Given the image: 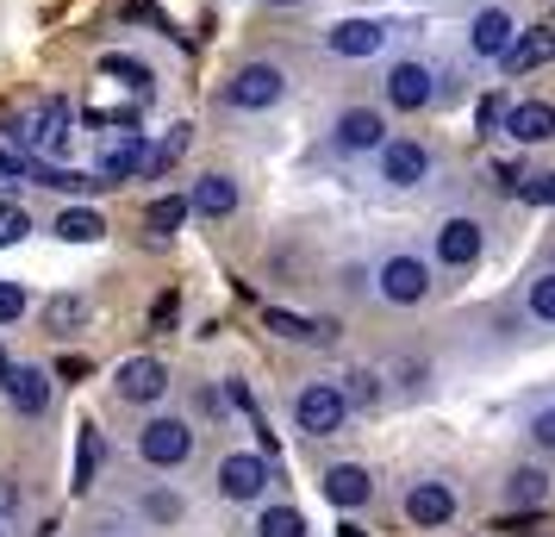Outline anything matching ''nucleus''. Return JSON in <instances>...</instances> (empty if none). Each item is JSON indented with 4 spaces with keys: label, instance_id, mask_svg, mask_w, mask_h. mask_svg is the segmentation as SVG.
<instances>
[{
    "label": "nucleus",
    "instance_id": "nucleus-1",
    "mask_svg": "<svg viewBox=\"0 0 555 537\" xmlns=\"http://www.w3.org/2000/svg\"><path fill=\"white\" fill-rule=\"evenodd\" d=\"M344 419H350V400H344V387L337 382H312V387L294 394V425H300L306 437L344 432Z\"/></svg>",
    "mask_w": 555,
    "mask_h": 537
},
{
    "label": "nucleus",
    "instance_id": "nucleus-2",
    "mask_svg": "<svg viewBox=\"0 0 555 537\" xmlns=\"http://www.w3.org/2000/svg\"><path fill=\"white\" fill-rule=\"evenodd\" d=\"M269 482H275V462H269V457L231 450V457L219 462V494H225V500H237V507L262 500V494H269Z\"/></svg>",
    "mask_w": 555,
    "mask_h": 537
},
{
    "label": "nucleus",
    "instance_id": "nucleus-3",
    "mask_svg": "<svg viewBox=\"0 0 555 537\" xmlns=\"http://www.w3.org/2000/svg\"><path fill=\"white\" fill-rule=\"evenodd\" d=\"M138 457L151 462V469H181V462L194 457V432L181 419H151L138 432Z\"/></svg>",
    "mask_w": 555,
    "mask_h": 537
},
{
    "label": "nucleus",
    "instance_id": "nucleus-4",
    "mask_svg": "<svg viewBox=\"0 0 555 537\" xmlns=\"http://www.w3.org/2000/svg\"><path fill=\"white\" fill-rule=\"evenodd\" d=\"M375 287H380L387 307H418V301L430 294V269L418 263V256H387L380 276H375Z\"/></svg>",
    "mask_w": 555,
    "mask_h": 537
},
{
    "label": "nucleus",
    "instance_id": "nucleus-5",
    "mask_svg": "<svg viewBox=\"0 0 555 537\" xmlns=\"http://www.w3.org/2000/svg\"><path fill=\"white\" fill-rule=\"evenodd\" d=\"M0 394L13 400V412H26V419L51 412V375H44V369H31V362H7V375H0Z\"/></svg>",
    "mask_w": 555,
    "mask_h": 537
},
{
    "label": "nucleus",
    "instance_id": "nucleus-6",
    "mask_svg": "<svg viewBox=\"0 0 555 537\" xmlns=\"http://www.w3.org/2000/svg\"><path fill=\"white\" fill-rule=\"evenodd\" d=\"M281 88H287V76H281L275 63H244L237 76H231V88H225V101L231 106H275L281 101Z\"/></svg>",
    "mask_w": 555,
    "mask_h": 537
},
{
    "label": "nucleus",
    "instance_id": "nucleus-7",
    "mask_svg": "<svg viewBox=\"0 0 555 537\" xmlns=\"http://www.w3.org/2000/svg\"><path fill=\"white\" fill-rule=\"evenodd\" d=\"M113 387H119V400H131V407H151V400L169 394V369L156 357H131V362H119Z\"/></svg>",
    "mask_w": 555,
    "mask_h": 537
},
{
    "label": "nucleus",
    "instance_id": "nucleus-8",
    "mask_svg": "<svg viewBox=\"0 0 555 537\" xmlns=\"http://www.w3.org/2000/svg\"><path fill=\"white\" fill-rule=\"evenodd\" d=\"M400 507H405V519H412L418 532H437V525L455 519V494H450V482H412Z\"/></svg>",
    "mask_w": 555,
    "mask_h": 537
},
{
    "label": "nucleus",
    "instance_id": "nucleus-9",
    "mask_svg": "<svg viewBox=\"0 0 555 537\" xmlns=\"http://www.w3.org/2000/svg\"><path fill=\"white\" fill-rule=\"evenodd\" d=\"M543 63H555V26H530L500 51L505 76H530V69H543Z\"/></svg>",
    "mask_w": 555,
    "mask_h": 537
},
{
    "label": "nucleus",
    "instance_id": "nucleus-10",
    "mask_svg": "<svg viewBox=\"0 0 555 537\" xmlns=\"http://www.w3.org/2000/svg\"><path fill=\"white\" fill-rule=\"evenodd\" d=\"M380 176L393 181V188H418L430 176V151L412 144V138H393V144H380Z\"/></svg>",
    "mask_w": 555,
    "mask_h": 537
},
{
    "label": "nucleus",
    "instance_id": "nucleus-11",
    "mask_svg": "<svg viewBox=\"0 0 555 537\" xmlns=\"http://www.w3.org/2000/svg\"><path fill=\"white\" fill-rule=\"evenodd\" d=\"M437 263L475 269L480 263V219H443V226H437Z\"/></svg>",
    "mask_w": 555,
    "mask_h": 537
},
{
    "label": "nucleus",
    "instance_id": "nucleus-12",
    "mask_svg": "<svg viewBox=\"0 0 555 537\" xmlns=\"http://www.w3.org/2000/svg\"><path fill=\"white\" fill-rule=\"evenodd\" d=\"M369 494H375V475H369L362 462H337V469H325V500L331 507L356 512V507H369Z\"/></svg>",
    "mask_w": 555,
    "mask_h": 537
},
{
    "label": "nucleus",
    "instance_id": "nucleus-13",
    "mask_svg": "<svg viewBox=\"0 0 555 537\" xmlns=\"http://www.w3.org/2000/svg\"><path fill=\"white\" fill-rule=\"evenodd\" d=\"M430 94H437V88H430V69H425V63H393V69H387V101L400 106V113H418V106H430Z\"/></svg>",
    "mask_w": 555,
    "mask_h": 537
},
{
    "label": "nucleus",
    "instance_id": "nucleus-14",
    "mask_svg": "<svg viewBox=\"0 0 555 537\" xmlns=\"http://www.w3.org/2000/svg\"><path fill=\"white\" fill-rule=\"evenodd\" d=\"M505 131H512L518 144H550V138H555V106L550 101L505 106Z\"/></svg>",
    "mask_w": 555,
    "mask_h": 537
},
{
    "label": "nucleus",
    "instance_id": "nucleus-15",
    "mask_svg": "<svg viewBox=\"0 0 555 537\" xmlns=\"http://www.w3.org/2000/svg\"><path fill=\"white\" fill-rule=\"evenodd\" d=\"M262 325L275 337H287V344H331L337 337V319H300V312H281V307L262 312Z\"/></svg>",
    "mask_w": 555,
    "mask_h": 537
},
{
    "label": "nucleus",
    "instance_id": "nucleus-16",
    "mask_svg": "<svg viewBox=\"0 0 555 537\" xmlns=\"http://www.w3.org/2000/svg\"><path fill=\"white\" fill-rule=\"evenodd\" d=\"M188 213H201V219H231V213H237V181L231 176H201L194 194H188Z\"/></svg>",
    "mask_w": 555,
    "mask_h": 537
},
{
    "label": "nucleus",
    "instance_id": "nucleus-17",
    "mask_svg": "<svg viewBox=\"0 0 555 537\" xmlns=\"http://www.w3.org/2000/svg\"><path fill=\"white\" fill-rule=\"evenodd\" d=\"M337 144H344V151H380V144H387L380 113H369V106H350V113L337 119Z\"/></svg>",
    "mask_w": 555,
    "mask_h": 537
},
{
    "label": "nucleus",
    "instance_id": "nucleus-18",
    "mask_svg": "<svg viewBox=\"0 0 555 537\" xmlns=\"http://www.w3.org/2000/svg\"><path fill=\"white\" fill-rule=\"evenodd\" d=\"M380 38H387V31H380L375 20H344V26H331V51L337 56H375Z\"/></svg>",
    "mask_w": 555,
    "mask_h": 537
},
{
    "label": "nucleus",
    "instance_id": "nucleus-19",
    "mask_svg": "<svg viewBox=\"0 0 555 537\" xmlns=\"http://www.w3.org/2000/svg\"><path fill=\"white\" fill-rule=\"evenodd\" d=\"M63 138H69V101H51V106H38V119H31L26 131V144H38V151H63Z\"/></svg>",
    "mask_w": 555,
    "mask_h": 537
},
{
    "label": "nucleus",
    "instance_id": "nucleus-20",
    "mask_svg": "<svg viewBox=\"0 0 555 537\" xmlns=\"http://www.w3.org/2000/svg\"><path fill=\"white\" fill-rule=\"evenodd\" d=\"M144 156H151V144H144V138H126V144H113V151L101 156V169H94V176H101V188H113V181L138 176V169H144Z\"/></svg>",
    "mask_w": 555,
    "mask_h": 537
},
{
    "label": "nucleus",
    "instance_id": "nucleus-21",
    "mask_svg": "<svg viewBox=\"0 0 555 537\" xmlns=\"http://www.w3.org/2000/svg\"><path fill=\"white\" fill-rule=\"evenodd\" d=\"M88 294H51L44 301V332H81L88 325Z\"/></svg>",
    "mask_w": 555,
    "mask_h": 537
},
{
    "label": "nucleus",
    "instance_id": "nucleus-22",
    "mask_svg": "<svg viewBox=\"0 0 555 537\" xmlns=\"http://www.w3.org/2000/svg\"><path fill=\"white\" fill-rule=\"evenodd\" d=\"M512 38H518V31H512V20H505L500 7H487V13L475 20V56H500Z\"/></svg>",
    "mask_w": 555,
    "mask_h": 537
},
{
    "label": "nucleus",
    "instance_id": "nucleus-23",
    "mask_svg": "<svg viewBox=\"0 0 555 537\" xmlns=\"http://www.w3.org/2000/svg\"><path fill=\"white\" fill-rule=\"evenodd\" d=\"M106 231V219L94 213V206H69L63 219H56V238H69V244H94Z\"/></svg>",
    "mask_w": 555,
    "mask_h": 537
},
{
    "label": "nucleus",
    "instance_id": "nucleus-24",
    "mask_svg": "<svg viewBox=\"0 0 555 537\" xmlns=\"http://www.w3.org/2000/svg\"><path fill=\"white\" fill-rule=\"evenodd\" d=\"M256 537H306V512L300 507H262L256 512Z\"/></svg>",
    "mask_w": 555,
    "mask_h": 537
},
{
    "label": "nucleus",
    "instance_id": "nucleus-25",
    "mask_svg": "<svg viewBox=\"0 0 555 537\" xmlns=\"http://www.w3.org/2000/svg\"><path fill=\"white\" fill-rule=\"evenodd\" d=\"M543 494H550V475H543V469H512V475H505V500H512V507H537Z\"/></svg>",
    "mask_w": 555,
    "mask_h": 537
},
{
    "label": "nucleus",
    "instance_id": "nucleus-26",
    "mask_svg": "<svg viewBox=\"0 0 555 537\" xmlns=\"http://www.w3.org/2000/svg\"><path fill=\"white\" fill-rule=\"evenodd\" d=\"M181 219H188V201H181V194H163V201H151V213H144V231H151V238H176Z\"/></svg>",
    "mask_w": 555,
    "mask_h": 537
},
{
    "label": "nucleus",
    "instance_id": "nucleus-27",
    "mask_svg": "<svg viewBox=\"0 0 555 537\" xmlns=\"http://www.w3.org/2000/svg\"><path fill=\"white\" fill-rule=\"evenodd\" d=\"M94 462H101V425H81V444H76V494L94 487Z\"/></svg>",
    "mask_w": 555,
    "mask_h": 537
},
{
    "label": "nucleus",
    "instance_id": "nucleus-28",
    "mask_svg": "<svg viewBox=\"0 0 555 537\" xmlns=\"http://www.w3.org/2000/svg\"><path fill=\"white\" fill-rule=\"evenodd\" d=\"M525 312L537 319V325H555V269H550V276H537V282H530Z\"/></svg>",
    "mask_w": 555,
    "mask_h": 537
},
{
    "label": "nucleus",
    "instance_id": "nucleus-29",
    "mask_svg": "<svg viewBox=\"0 0 555 537\" xmlns=\"http://www.w3.org/2000/svg\"><path fill=\"white\" fill-rule=\"evenodd\" d=\"M181 151H188V126H169V131H163V144L144 156V176H163V169H169Z\"/></svg>",
    "mask_w": 555,
    "mask_h": 537
},
{
    "label": "nucleus",
    "instance_id": "nucleus-30",
    "mask_svg": "<svg viewBox=\"0 0 555 537\" xmlns=\"http://www.w3.org/2000/svg\"><path fill=\"white\" fill-rule=\"evenodd\" d=\"M101 76L126 81V88H138V94H144V88H151V69H144V63H138V56H101Z\"/></svg>",
    "mask_w": 555,
    "mask_h": 537
},
{
    "label": "nucleus",
    "instance_id": "nucleus-31",
    "mask_svg": "<svg viewBox=\"0 0 555 537\" xmlns=\"http://www.w3.org/2000/svg\"><path fill=\"white\" fill-rule=\"evenodd\" d=\"M144 519H151V525H176L181 519V494H169V487L144 494Z\"/></svg>",
    "mask_w": 555,
    "mask_h": 537
},
{
    "label": "nucleus",
    "instance_id": "nucleus-32",
    "mask_svg": "<svg viewBox=\"0 0 555 537\" xmlns=\"http://www.w3.org/2000/svg\"><path fill=\"white\" fill-rule=\"evenodd\" d=\"M31 231V219H26V206H13V201H0V251H13L20 238Z\"/></svg>",
    "mask_w": 555,
    "mask_h": 537
},
{
    "label": "nucleus",
    "instance_id": "nucleus-33",
    "mask_svg": "<svg viewBox=\"0 0 555 537\" xmlns=\"http://www.w3.org/2000/svg\"><path fill=\"white\" fill-rule=\"evenodd\" d=\"M44 188H56V194H94L101 176H81V169H44Z\"/></svg>",
    "mask_w": 555,
    "mask_h": 537
},
{
    "label": "nucleus",
    "instance_id": "nucleus-34",
    "mask_svg": "<svg viewBox=\"0 0 555 537\" xmlns=\"http://www.w3.org/2000/svg\"><path fill=\"white\" fill-rule=\"evenodd\" d=\"M344 400H350V407H375V400H380V375H369V369H356V375H350V387H344Z\"/></svg>",
    "mask_w": 555,
    "mask_h": 537
},
{
    "label": "nucleus",
    "instance_id": "nucleus-35",
    "mask_svg": "<svg viewBox=\"0 0 555 537\" xmlns=\"http://www.w3.org/2000/svg\"><path fill=\"white\" fill-rule=\"evenodd\" d=\"M525 437L537 444V450H555V407H543V412H530V425H525Z\"/></svg>",
    "mask_w": 555,
    "mask_h": 537
},
{
    "label": "nucleus",
    "instance_id": "nucleus-36",
    "mask_svg": "<svg viewBox=\"0 0 555 537\" xmlns=\"http://www.w3.org/2000/svg\"><path fill=\"white\" fill-rule=\"evenodd\" d=\"M518 194H525L530 206H555V176H525L518 181Z\"/></svg>",
    "mask_w": 555,
    "mask_h": 537
},
{
    "label": "nucleus",
    "instance_id": "nucleus-37",
    "mask_svg": "<svg viewBox=\"0 0 555 537\" xmlns=\"http://www.w3.org/2000/svg\"><path fill=\"white\" fill-rule=\"evenodd\" d=\"M20 312H26V287H20V282H0V325H13Z\"/></svg>",
    "mask_w": 555,
    "mask_h": 537
},
{
    "label": "nucleus",
    "instance_id": "nucleus-38",
    "mask_svg": "<svg viewBox=\"0 0 555 537\" xmlns=\"http://www.w3.org/2000/svg\"><path fill=\"white\" fill-rule=\"evenodd\" d=\"M505 119V101L500 94H480V106H475V131H493Z\"/></svg>",
    "mask_w": 555,
    "mask_h": 537
},
{
    "label": "nucleus",
    "instance_id": "nucleus-39",
    "mask_svg": "<svg viewBox=\"0 0 555 537\" xmlns=\"http://www.w3.org/2000/svg\"><path fill=\"white\" fill-rule=\"evenodd\" d=\"M493 181H500V188H512V194H518V181H525V169H518V163H493Z\"/></svg>",
    "mask_w": 555,
    "mask_h": 537
},
{
    "label": "nucleus",
    "instance_id": "nucleus-40",
    "mask_svg": "<svg viewBox=\"0 0 555 537\" xmlns=\"http://www.w3.org/2000/svg\"><path fill=\"white\" fill-rule=\"evenodd\" d=\"M13 507H20V487H13V482H7V475H0V519H7V512H13Z\"/></svg>",
    "mask_w": 555,
    "mask_h": 537
},
{
    "label": "nucleus",
    "instance_id": "nucleus-41",
    "mask_svg": "<svg viewBox=\"0 0 555 537\" xmlns=\"http://www.w3.org/2000/svg\"><path fill=\"white\" fill-rule=\"evenodd\" d=\"M337 537H369V532H362V525H356L350 512H344V525H337Z\"/></svg>",
    "mask_w": 555,
    "mask_h": 537
},
{
    "label": "nucleus",
    "instance_id": "nucleus-42",
    "mask_svg": "<svg viewBox=\"0 0 555 537\" xmlns=\"http://www.w3.org/2000/svg\"><path fill=\"white\" fill-rule=\"evenodd\" d=\"M7 362H13V357H7V350H0V375H7Z\"/></svg>",
    "mask_w": 555,
    "mask_h": 537
},
{
    "label": "nucleus",
    "instance_id": "nucleus-43",
    "mask_svg": "<svg viewBox=\"0 0 555 537\" xmlns=\"http://www.w3.org/2000/svg\"><path fill=\"white\" fill-rule=\"evenodd\" d=\"M275 7H294V0H275Z\"/></svg>",
    "mask_w": 555,
    "mask_h": 537
},
{
    "label": "nucleus",
    "instance_id": "nucleus-44",
    "mask_svg": "<svg viewBox=\"0 0 555 537\" xmlns=\"http://www.w3.org/2000/svg\"><path fill=\"white\" fill-rule=\"evenodd\" d=\"M0 537H7V532H0Z\"/></svg>",
    "mask_w": 555,
    "mask_h": 537
}]
</instances>
